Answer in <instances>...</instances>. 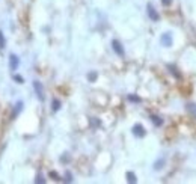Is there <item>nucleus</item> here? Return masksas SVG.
<instances>
[{"mask_svg": "<svg viewBox=\"0 0 196 184\" xmlns=\"http://www.w3.org/2000/svg\"><path fill=\"white\" fill-rule=\"evenodd\" d=\"M60 106H62L60 100H57V98H53V101H52V112L60 110Z\"/></svg>", "mask_w": 196, "mask_h": 184, "instance_id": "9b49d317", "label": "nucleus"}, {"mask_svg": "<svg viewBox=\"0 0 196 184\" xmlns=\"http://www.w3.org/2000/svg\"><path fill=\"white\" fill-rule=\"evenodd\" d=\"M23 106H24L23 101H18L17 104L14 106V110H12V113H11V119H15L18 115H20V112L23 110Z\"/></svg>", "mask_w": 196, "mask_h": 184, "instance_id": "0eeeda50", "label": "nucleus"}, {"mask_svg": "<svg viewBox=\"0 0 196 184\" xmlns=\"http://www.w3.org/2000/svg\"><path fill=\"white\" fill-rule=\"evenodd\" d=\"M35 183L36 184H44L45 183V178H44V175H42V174H36V178H35Z\"/></svg>", "mask_w": 196, "mask_h": 184, "instance_id": "dca6fc26", "label": "nucleus"}, {"mask_svg": "<svg viewBox=\"0 0 196 184\" xmlns=\"http://www.w3.org/2000/svg\"><path fill=\"white\" fill-rule=\"evenodd\" d=\"M5 45H6V39H5V36H3V32L0 30V50H3Z\"/></svg>", "mask_w": 196, "mask_h": 184, "instance_id": "f3484780", "label": "nucleus"}, {"mask_svg": "<svg viewBox=\"0 0 196 184\" xmlns=\"http://www.w3.org/2000/svg\"><path fill=\"white\" fill-rule=\"evenodd\" d=\"M125 177H127V181H128V183H131V184H136V183H137V178H136L134 172H130V171H128V172L125 174Z\"/></svg>", "mask_w": 196, "mask_h": 184, "instance_id": "f8f14e48", "label": "nucleus"}, {"mask_svg": "<svg viewBox=\"0 0 196 184\" xmlns=\"http://www.w3.org/2000/svg\"><path fill=\"white\" fill-rule=\"evenodd\" d=\"M127 100H128V101H131V103H140V101H142V98H140V97L133 95V94H130V95L127 97Z\"/></svg>", "mask_w": 196, "mask_h": 184, "instance_id": "4468645a", "label": "nucleus"}, {"mask_svg": "<svg viewBox=\"0 0 196 184\" xmlns=\"http://www.w3.org/2000/svg\"><path fill=\"white\" fill-rule=\"evenodd\" d=\"M166 68H167V71L172 74V75H174L175 79L181 80V74H179V71L177 70V67H175V65H171V63H169V65H166Z\"/></svg>", "mask_w": 196, "mask_h": 184, "instance_id": "6e6552de", "label": "nucleus"}, {"mask_svg": "<svg viewBox=\"0 0 196 184\" xmlns=\"http://www.w3.org/2000/svg\"><path fill=\"white\" fill-rule=\"evenodd\" d=\"M149 119H151V122H152L156 127H161V125H163V122H164L160 116H157V115H151V116H149Z\"/></svg>", "mask_w": 196, "mask_h": 184, "instance_id": "1a4fd4ad", "label": "nucleus"}, {"mask_svg": "<svg viewBox=\"0 0 196 184\" xmlns=\"http://www.w3.org/2000/svg\"><path fill=\"white\" fill-rule=\"evenodd\" d=\"M146 14H148L149 20H152V21H159V20H160V14H159L157 9L152 6V3H148V5H146Z\"/></svg>", "mask_w": 196, "mask_h": 184, "instance_id": "f03ea898", "label": "nucleus"}, {"mask_svg": "<svg viewBox=\"0 0 196 184\" xmlns=\"http://www.w3.org/2000/svg\"><path fill=\"white\" fill-rule=\"evenodd\" d=\"M131 133L136 136V137H145L146 136V130L142 124H134L133 128H131Z\"/></svg>", "mask_w": 196, "mask_h": 184, "instance_id": "39448f33", "label": "nucleus"}, {"mask_svg": "<svg viewBox=\"0 0 196 184\" xmlns=\"http://www.w3.org/2000/svg\"><path fill=\"white\" fill-rule=\"evenodd\" d=\"M48 177H50L52 180H54V181H60V180H62L60 175H59L56 171H50V172H48Z\"/></svg>", "mask_w": 196, "mask_h": 184, "instance_id": "2eb2a0df", "label": "nucleus"}, {"mask_svg": "<svg viewBox=\"0 0 196 184\" xmlns=\"http://www.w3.org/2000/svg\"><path fill=\"white\" fill-rule=\"evenodd\" d=\"M63 181H65V183H72V174L71 172H67V174H65Z\"/></svg>", "mask_w": 196, "mask_h": 184, "instance_id": "412c9836", "label": "nucleus"}, {"mask_svg": "<svg viewBox=\"0 0 196 184\" xmlns=\"http://www.w3.org/2000/svg\"><path fill=\"white\" fill-rule=\"evenodd\" d=\"M172 2H174V0H161V5H163V6H171Z\"/></svg>", "mask_w": 196, "mask_h": 184, "instance_id": "4be33fe9", "label": "nucleus"}, {"mask_svg": "<svg viewBox=\"0 0 196 184\" xmlns=\"http://www.w3.org/2000/svg\"><path fill=\"white\" fill-rule=\"evenodd\" d=\"M33 89H35V92H36L38 100L44 101V100H45V95H44V86H42V83L38 82V80H33Z\"/></svg>", "mask_w": 196, "mask_h": 184, "instance_id": "7ed1b4c3", "label": "nucleus"}, {"mask_svg": "<svg viewBox=\"0 0 196 184\" xmlns=\"http://www.w3.org/2000/svg\"><path fill=\"white\" fill-rule=\"evenodd\" d=\"M14 80H15V83H18V85H23L24 83V79L20 74H14Z\"/></svg>", "mask_w": 196, "mask_h": 184, "instance_id": "6ab92c4d", "label": "nucleus"}, {"mask_svg": "<svg viewBox=\"0 0 196 184\" xmlns=\"http://www.w3.org/2000/svg\"><path fill=\"white\" fill-rule=\"evenodd\" d=\"M164 163H166V159H164V157H160V159L154 163V171H161L163 166H164Z\"/></svg>", "mask_w": 196, "mask_h": 184, "instance_id": "9d476101", "label": "nucleus"}, {"mask_svg": "<svg viewBox=\"0 0 196 184\" xmlns=\"http://www.w3.org/2000/svg\"><path fill=\"white\" fill-rule=\"evenodd\" d=\"M97 79H98V73H97V71H90V73H88V80H89L90 83L97 82Z\"/></svg>", "mask_w": 196, "mask_h": 184, "instance_id": "ddd939ff", "label": "nucleus"}, {"mask_svg": "<svg viewBox=\"0 0 196 184\" xmlns=\"http://www.w3.org/2000/svg\"><path fill=\"white\" fill-rule=\"evenodd\" d=\"M89 121H90V125H92V127H100V125H101V122H100L97 118H90Z\"/></svg>", "mask_w": 196, "mask_h": 184, "instance_id": "aec40b11", "label": "nucleus"}, {"mask_svg": "<svg viewBox=\"0 0 196 184\" xmlns=\"http://www.w3.org/2000/svg\"><path fill=\"white\" fill-rule=\"evenodd\" d=\"M18 67H20V59H18L17 55H14V53H11L9 55V68H11V71H17Z\"/></svg>", "mask_w": 196, "mask_h": 184, "instance_id": "423d86ee", "label": "nucleus"}, {"mask_svg": "<svg viewBox=\"0 0 196 184\" xmlns=\"http://www.w3.org/2000/svg\"><path fill=\"white\" fill-rule=\"evenodd\" d=\"M60 162L67 163V162H70V157H68V155H62V157H60Z\"/></svg>", "mask_w": 196, "mask_h": 184, "instance_id": "5701e85b", "label": "nucleus"}, {"mask_svg": "<svg viewBox=\"0 0 196 184\" xmlns=\"http://www.w3.org/2000/svg\"><path fill=\"white\" fill-rule=\"evenodd\" d=\"M187 110L190 113H196V104L195 103H187Z\"/></svg>", "mask_w": 196, "mask_h": 184, "instance_id": "a211bd4d", "label": "nucleus"}, {"mask_svg": "<svg viewBox=\"0 0 196 184\" xmlns=\"http://www.w3.org/2000/svg\"><path fill=\"white\" fill-rule=\"evenodd\" d=\"M112 48H113V52H115L118 56H121V57H124L125 56L124 47H122V44H121L118 39H113V41H112Z\"/></svg>", "mask_w": 196, "mask_h": 184, "instance_id": "20e7f679", "label": "nucleus"}, {"mask_svg": "<svg viewBox=\"0 0 196 184\" xmlns=\"http://www.w3.org/2000/svg\"><path fill=\"white\" fill-rule=\"evenodd\" d=\"M160 42H161V45H163V47H172V45H174V36H172V32H164V33H161Z\"/></svg>", "mask_w": 196, "mask_h": 184, "instance_id": "f257e3e1", "label": "nucleus"}]
</instances>
